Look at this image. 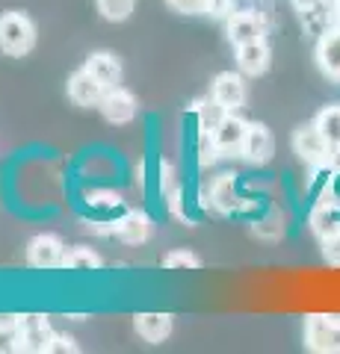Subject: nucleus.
<instances>
[{"label":"nucleus","instance_id":"bb28decb","mask_svg":"<svg viewBox=\"0 0 340 354\" xmlns=\"http://www.w3.org/2000/svg\"><path fill=\"white\" fill-rule=\"evenodd\" d=\"M181 15H207V0H166Z\"/></svg>","mask_w":340,"mask_h":354},{"label":"nucleus","instance_id":"a878e982","mask_svg":"<svg viewBox=\"0 0 340 354\" xmlns=\"http://www.w3.org/2000/svg\"><path fill=\"white\" fill-rule=\"evenodd\" d=\"M320 248H323L325 263H328V266H337V269H340V230L323 236V239H320Z\"/></svg>","mask_w":340,"mask_h":354},{"label":"nucleus","instance_id":"c85d7f7f","mask_svg":"<svg viewBox=\"0 0 340 354\" xmlns=\"http://www.w3.org/2000/svg\"><path fill=\"white\" fill-rule=\"evenodd\" d=\"M328 169L340 174V145H332V151H328Z\"/></svg>","mask_w":340,"mask_h":354},{"label":"nucleus","instance_id":"412c9836","mask_svg":"<svg viewBox=\"0 0 340 354\" xmlns=\"http://www.w3.org/2000/svg\"><path fill=\"white\" fill-rule=\"evenodd\" d=\"M225 115H228V109L219 104L213 95L195 104V118H199V130H213Z\"/></svg>","mask_w":340,"mask_h":354},{"label":"nucleus","instance_id":"a211bd4d","mask_svg":"<svg viewBox=\"0 0 340 354\" xmlns=\"http://www.w3.org/2000/svg\"><path fill=\"white\" fill-rule=\"evenodd\" d=\"M134 328L145 342H163L172 334V316L169 313H139L134 319Z\"/></svg>","mask_w":340,"mask_h":354},{"label":"nucleus","instance_id":"39448f33","mask_svg":"<svg viewBox=\"0 0 340 354\" xmlns=\"http://www.w3.org/2000/svg\"><path fill=\"white\" fill-rule=\"evenodd\" d=\"M225 30H228V39H231L234 48H240V44L260 41L267 36V18L260 12H251V9H234V12L225 18Z\"/></svg>","mask_w":340,"mask_h":354},{"label":"nucleus","instance_id":"dca6fc26","mask_svg":"<svg viewBox=\"0 0 340 354\" xmlns=\"http://www.w3.org/2000/svg\"><path fill=\"white\" fill-rule=\"evenodd\" d=\"M116 236L127 242V245H139V242H145L151 236V218L145 213H139V209H130L125 213L122 218L116 221Z\"/></svg>","mask_w":340,"mask_h":354},{"label":"nucleus","instance_id":"5701e85b","mask_svg":"<svg viewBox=\"0 0 340 354\" xmlns=\"http://www.w3.org/2000/svg\"><path fill=\"white\" fill-rule=\"evenodd\" d=\"M98 3V12H101L104 21H113V24H122L134 15L136 9V0H95Z\"/></svg>","mask_w":340,"mask_h":354},{"label":"nucleus","instance_id":"4be33fe9","mask_svg":"<svg viewBox=\"0 0 340 354\" xmlns=\"http://www.w3.org/2000/svg\"><path fill=\"white\" fill-rule=\"evenodd\" d=\"M314 121H316V127L323 130V136L328 139V145H340V104L323 106Z\"/></svg>","mask_w":340,"mask_h":354},{"label":"nucleus","instance_id":"c756f323","mask_svg":"<svg viewBox=\"0 0 340 354\" xmlns=\"http://www.w3.org/2000/svg\"><path fill=\"white\" fill-rule=\"evenodd\" d=\"M290 3H293L296 12H305V9H311V6H316V3H323V0H290Z\"/></svg>","mask_w":340,"mask_h":354},{"label":"nucleus","instance_id":"f3484780","mask_svg":"<svg viewBox=\"0 0 340 354\" xmlns=\"http://www.w3.org/2000/svg\"><path fill=\"white\" fill-rule=\"evenodd\" d=\"M86 68H89L107 88L122 86V62H118L116 53H109V50H95L92 57L86 59Z\"/></svg>","mask_w":340,"mask_h":354},{"label":"nucleus","instance_id":"0eeeda50","mask_svg":"<svg viewBox=\"0 0 340 354\" xmlns=\"http://www.w3.org/2000/svg\"><path fill=\"white\" fill-rule=\"evenodd\" d=\"M211 95L222 104L228 113H240L249 101V86H246V74L243 71H222L216 74Z\"/></svg>","mask_w":340,"mask_h":354},{"label":"nucleus","instance_id":"2eb2a0df","mask_svg":"<svg viewBox=\"0 0 340 354\" xmlns=\"http://www.w3.org/2000/svg\"><path fill=\"white\" fill-rule=\"evenodd\" d=\"M299 21H302L305 36H311L316 41L323 32H328L337 24V21H334V3H332V0H323V3H316L311 9H305V12H299Z\"/></svg>","mask_w":340,"mask_h":354},{"label":"nucleus","instance_id":"4468645a","mask_svg":"<svg viewBox=\"0 0 340 354\" xmlns=\"http://www.w3.org/2000/svg\"><path fill=\"white\" fill-rule=\"evenodd\" d=\"M269 62H272V50H269L267 39L249 41V44H240L237 48V68L246 77H263L269 71Z\"/></svg>","mask_w":340,"mask_h":354},{"label":"nucleus","instance_id":"6e6552de","mask_svg":"<svg viewBox=\"0 0 340 354\" xmlns=\"http://www.w3.org/2000/svg\"><path fill=\"white\" fill-rule=\"evenodd\" d=\"M65 254H69V248H65V242L60 236L39 234L27 245V263L33 269H60L65 263Z\"/></svg>","mask_w":340,"mask_h":354},{"label":"nucleus","instance_id":"1a4fd4ad","mask_svg":"<svg viewBox=\"0 0 340 354\" xmlns=\"http://www.w3.org/2000/svg\"><path fill=\"white\" fill-rule=\"evenodd\" d=\"M314 59L325 80L340 83V24H334L314 41Z\"/></svg>","mask_w":340,"mask_h":354},{"label":"nucleus","instance_id":"20e7f679","mask_svg":"<svg viewBox=\"0 0 340 354\" xmlns=\"http://www.w3.org/2000/svg\"><path fill=\"white\" fill-rule=\"evenodd\" d=\"M246 133H249V121L240 113H228L211 130V136H213V145H216V151L222 153V157H240L243 142H246Z\"/></svg>","mask_w":340,"mask_h":354},{"label":"nucleus","instance_id":"aec40b11","mask_svg":"<svg viewBox=\"0 0 340 354\" xmlns=\"http://www.w3.org/2000/svg\"><path fill=\"white\" fill-rule=\"evenodd\" d=\"M104 260H101V254L92 251V248H86V245H74L69 248V254H65V263H62V269H71V272H95V269H101Z\"/></svg>","mask_w":340,"mask_h":354},{"label":"nucleus","instance_id":"6ab92c4d","mask_svg":"<svg viewBox=\"0 0 340 354\" xmlns=\"http://www.w3.org/2000/svg\"><path fill=\"white\" fill-rule=\"evenodd\" d=\"M284 234H287V218H284L278 209H269L263 218L251 221V236H258L263 242H278V239H284Z\"/></svg>","mask_w":340,"mask_h":354},{"label":"nucleus","instance_id":"7c9ffc66","mask_svg":"<svg viewBox=\"0 0 340 354\" xmlns=\"http://www.w3.org/2000/svg\"><path fill=\"white\" fill-rule=\"evenodd\" d=\"M332 3H334V21L340 24V0H332Z\"/></svg>","mask_w":340,"mask_h":354},{"label":"nucleus","instance_id":"cd10ccee","mask_svg":"<svg viewBox=\"0 0 340 354\" xmlns=\"http://www.w3.org/2000/svg\"><path fill=\"white\" fill-rule=\"evenodd\" d=\"M80 346L74 342V337H65V334H53V339H51V348H48V354H74Z\"/></svg>","mask_w":340,"mask_h":354},{"label":"nucleus","instance_id":"b1692460","mask_svg":"<svg viewBox=\"0 0 340 354\" xmlns=\"http://www.w3.org/2000/svg\"><path fill=\"white\" fill-rule=\"evenodd\" d=\"M163 269L169 272H193V269H202V260L195 257L190 248H175L163 257Z\"/></svg>","mask_w":340,"mask_h":354},{"label":"nucleus","instance_id":"f03ea898","mask_svg":"<svg viewBox=\"0 0 340 354\" xmlns=\"http://www.w3.org/2000/svg\"><path fill=\"white\" fill-rule=\"evenodd\" d=\"M305 348L314 354H340V316L337 313L305 316Z\"/></svg>","mask_w":340,"mask_h":354},{"label":"nucleus","instance_id":"423d86ee","mask_svg":"<svg viewBox=\"0 0 340 354\" xmlns=\"http://www.w3.org/2000/svg\"><path fill=\"white\" fill-rule=\"evenodd\" d=\"M243 201H246V198L240 195V177L237 174L225 171V174L213 177L211 189H207V204H211L216 213L234 216L237 209H243Z\"/></svg>","mask_w":340,"mask_h":354},{"label":"nucleus","instance_id":"393cba45","mask_svg":"<svg viewBox=\"0 0 340 354\" xmlns=\"http://www.w3.org/2000/svg\"><path fill=\"white\" fill-rule=\"evenodd\" d=\"M21 351V328L18 319H3L0 322V354Z\"/></svg>","mask_w":340,"mask_h":354},{"label":"nucleus","instance_id":"f257e3e1","mask_svg":"<svg viewBox=\"0 0 340 354\" xmlns=\"http://www.w3.org/2000/svg\"><path fill=\"white\" fill-rule=\"evenodd\" d=\"M36 48V24L24 12L0 15V50L6 57H24Z\"/></svg>","mask_w":340,"mask_h":354},{"label":"nucleus","instance_id":"7ed1b4c3","mask_svg":"<svg viewBox=\"0 0 340 354\" xmlns=\"http://www.w3.org/2000/svg\"><path fill=\"white\" fill-rule=\"evenodd\" d=\"M290 145H293V153L308 165V169H323V165H328V151H332V145H328V139L323 136V130L316 127V121L296 127L290 136Z\"/></svg>","mask_w":340,"mask_h":354},{"label":"nucleus","instance_id":"ddd939ff","mask_svg":"<svg viewBox=\"0 0 340 354\" xmlns=\"http://www.w3.org/2000/svg\"><path fill=\"white\" fill-rule=\"evenodd\" d=\"M98 109H101V115L109 124H130V121L136 118V97H134V92L116 86V88H107V95Z\"/></svg>","mask_w":340,"mask_h":354},{"label":"nucleus","instance_id":"9d476101","mask_svg":"<svg viewBox=\"0 0 340 354\" xmlns=\"http://www.w3.org/2000/svg\"><path fill=\"white\" fill-rule=\"evenodd\" d=\"M104 95H107V86L98 80V77L86 68V65L69 77V97H71V104H78V106H101Z\"/></svg>","mask_w":340,"mask_h":354},{"label":"nucleus","instance_id":"9b49d317","mask_svg":"<svg viewBox=\"0 0 340 354\" xmlns=\"http://www.w3.org/2000/svg\"><path fill=\"white\" fill-rule=\"evenodd\" d=\"M272 153H276V136H272V130L267 124H249V133H246V142H243V151H240V157L251 165H267L272 160Z\"/></svg>","mask_w":340,"mask_h":354},{"label":"nucleus","instance_id":"f8f14e48","mask_svg":"<svg viewBox=\"0 0 340 354\" xmlns=\"http://www.w3.org/2000/svg\"><path fill=\"white\" fill-rule=\"evenodd\" d=\"M18 328H21V351H30V354H45L51 348V339H53V328L48 325L45 316H21L18 319Z\"/></svg>","mask_w":340,"mask_h":354}]
</instances>
